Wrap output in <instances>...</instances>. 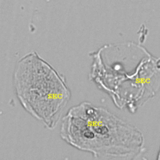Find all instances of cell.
Listing matches in <instances>:
<instances>
[{
  "label": "cell",
  "mask_w": 160,
  "mask_h": 160,
  "mask_svg": "<svg viewBox=\"0 0 160 160\" xmlns=\"http://www.w3.org/2000/svg\"><path fill=\"white\" fill-rule=\"evenodd\" d=\"M89 56L90 79L119 109L134 113L159 89L160 58L138 44H107Z\"/></svg>",
  "instance_id": "1"
},
{
  "label": "cell",
  "mask_w": 160,
  "mask_h": 160,
  "mask_svg": "<svg viewBox=\"0 0 160 160\" xmlns=\"http://www.w3.org/2000/svg\"><path fill=\"white\" fill-rule=\"evenodd\" d=\"M60 135L70 146L97 158L135 159L144 151V136L138 128L87 101L69 109Z\"/></svg>",
  "instance_id": "2"
},
{
  "label": "cell",
  "mask_w": 160,
  "mask_h": 160,
  "mask_svg": "<svg viewBox=\"0 0 160 160\" xmlns=\"http://www.w3.org/2000/svg\"><path fill=\"white\" fill-rule=\"evenodd\" d=\"M14 82L24 108L49 128L56 126L71 96L63 77L34 53L19 62Z\"/></svg>",
  "instance_id": "3"
},
{
  "label": "cell",
  "mask_w": 160,
  "mask_h": 160,
  "mask_svg": "<svg viewBox=\"0 0 160 160\" xmlns=\"http://www.w3.org/2000/svg\"><path fill=\"white\" fill-rule=\"evenodd\" d=\"M158 159H160V150H159V152L158 153Z\"/></svg>",
  "instance_id": "4"
}]
</instances>
